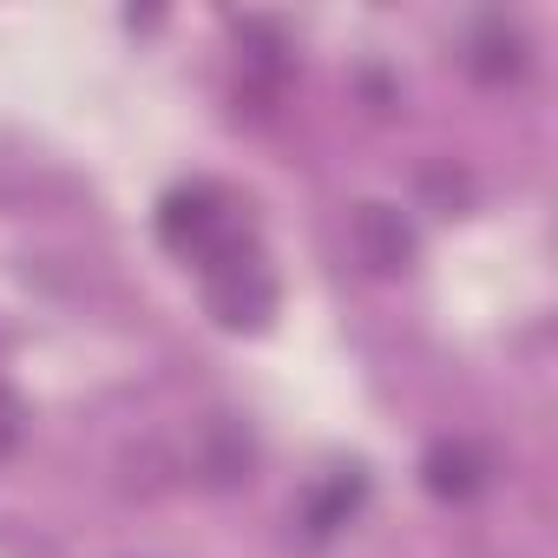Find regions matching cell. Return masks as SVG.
I'll return each instance as SVG.
<instances>
[{"label":"cell","instance_id":"obj_1","mask_svg":"<svg viewBox=\"0 0 558 558\" xmlns=\"http://www.w3.org/2000/svg\"><path fill=\"white\" fill-rule=\"evenodd\" d=\"M204 269H210V303H217V316H223L230 329L269 316V276H263L256 256H243V250H217Z\"/></svg>","mask_w":558,"mask_h":558},{"label":"cell","instance_id":"obj_2","mask_svg":"<svg viewBox=\"0 0 558 558\" xmlns=\"http://www.w3.org/2000/svg\"><path fill=\"white\" fill-rule=\"evenodd\" d=\"M165 243H178L191 256H217L223 250V210H210V191H191V197L165 204Z\"/></svg>","mask_w":558,"mask_h":558},{"label":"cell","instance_id":"obj_3","mask_svg":"<svg viewBox=\"0 0 558 558\" xmlns=\"http://www.w3.org/2000/svg\"><path fill=\"white\" fill-rule=\"evenodd\" d=\"M362 250H368V263H375V269H395V263H408L414 236H408L381 204H368V210H362Z\"/></svg>","mask_w":558,"mask_h":558}]
</instances>
